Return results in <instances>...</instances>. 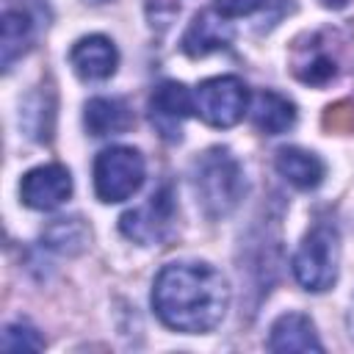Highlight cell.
Here are the masks:
<instances>
[{"label": "cell", "mask_w": 354, "mask_h": 354, "mask_svg": "<svg viewBox=\"0 0 354 354\" xmlns=\"http://www.w3.org/2000/svg\"><path fill=\"white\" fill-rule=\"evenodd\" d=\"M152 307L169 329L205 335L227 315V277L210 263H169L155 277Z\"/></svg>", "instance_id": "obj_1"}, {"label": "cell", "mask_w": 354, "mask_h": 354, "mask_svg": "<svg viewBox=\"0 0 354 354\" xmlns=\"http://www.w3.org/2000/svg\"><path fill=\"white\" fill-rule=\"evenodd\" d=\"M194 191L196 202L210 218H224L230 216L243 194H246V180L238 158L227 147H210L194 160Z\"/></svg>", "instance_id": "obj_2"}, {"label": "cell", "mask_w": 354, "mask_h": 354, "mask_svg": "<svg viewBox=\"0 0 354 354\" xmlns=\"http://www.w3.org/2000/svg\"><path fill=\"white\" fill-rule=\"evenodd\" d=\"M340 238L332 224H315L293 254V277L304 290L324 293L337 279Z\"/></svg>", "instance_id": "obj_3"}, {"label": "cell", "mask_w": 354, "mask_h": 354, "mask_svg": "<svg viewBox=\"0 0 354 354\" xmlns=\"http://www.w3.org/2000/svg\"><path fill=\"white\" fill-rule=\"evenodd\" d=\"M144 158L133 147H108L94 160V191L102 202H124L144 185Z\"/></svg>", "instance_id": "obj_4"}, {"label": "cell", "mask_w": 354, "mask_h": 354, "mask_svg": "<svg viewBox=\"0 0 354 354\" xmlns=\"http://www.w3.org/2000/svg\"><path fill=\"white\" fill-rule=\"evenodd\" d=\"M249 102L246 83L235 75L207 77L194 91V111L213 127H232L243 119Z\"/></svg>", "instance_id": "obj_5"}, {"label": "cell", "mask_w": 354, "mask_h": 354, "mask_svg": "<svg viewBox=\"0 0 354 354\" xmlns=\"http://www.w3.org/2000/svg\"><path fill=\"white\" fill-rule=\"evenodd\" d=\"M174 216H177L174 194H171L169 185H163L144 205L127 210L119 218V230H122L124 238H130L141 246H152V243H163L171 235Z\"/></svg>", "instance_id": "obj_6"}, {"label": "cell", "mask_w": 354, "mask_h": 354, "mask_svg": "<svg viewBox=\"0 0 354 354\" xmlns=\"http://www.w3.org/2000/svg\"><path fill=\"white\" fill-rule=\"evenodd\" d=\"M147 111H149V122H152V127L158 130L160 138L180 141L183 138V122L194 111V97L188 94V88L183 83L163 80L149 94Z\"/></svg>", "instance_id": "obj_7"}, {"label": "cell", "mask_w": 354, "mask_h": 354, "mask_svg": "<svg viewBox=\"0 0 354 354\" xmlns=\"http://www.w3.org/2000/svg\"><path fill=\"white\" fill-rule=\"evenodd\" d=\"M290 69L307 86H326L337 75V53L329 41V33L318 30L299 39L293 44Z\"/></svg>", "instance_id": "obj_8"}, {"label": "cell", "mask_w": 354, "mask_h": 354, "mask_svg": "<svg viewBox=\"0 0 354 354\" xmlns=\"http://www.w3.org/2000/svg\"><path fill=\"white\" fill-rule=\"evenodd\" d=\"M19 196L33 210H55L72 196V174L61 163L36 166L22 177Z\"/></svg>", "instance_id": "obj_9"}, {"label": "cell", "mask_w": 354, "mask_h": 354, "mask_svg": "<svg viewBox=\"0 0 354 354\" xmlns=\"http://www.w3.org/2000/svg\"><path fill=\"white\" fill-rule=\"evenodd\" d=\"M69 64L80 80H108L116 72L119 53L108 36L91 33V36H83L72 44Z\"/></svg>", "instance_id": "obj_10"}, {"label": "cell", "mask_w": 354, "mask_h": 354, "mask_svg": "<svg viewBox=\"0 0 354 354\" xmlns=\"http://www.w3.org/2000/svg\"><path fill=\"white\" fill-rule=\"evenodd\" d=\"M232 41V28L230 22H224L221 17H216L213 11H202L191 19L188 30L183 33V53L191 55V58H205L216 50H224L230 47Z\"/></svg>", "instance_id": "obj_11"}, {"label": "cell", "mask_w": 354, "mask_h": 354, "mask_svg": "<svg viewBox=\"0 0 354 354\" xmlns=\"http://www.w3.org/2000/svg\"><path fill=\"white\" fill-rule=\"evenodd\" d=\"M268 348L271 351H324V343L318 340L315 324L304 313H285L274 321L268 332Z\"/></svg>", "instance_id": "obj_12"}, {"label": "cell", "mask_w": 354, "mask_h": 354, "mask_svg": "<svg viewBox=\"0 0 354 354\" xmlns=\"http://www.w3.org/2000/svg\"><path fill=\"white\" fill-rule=\"evenodd\" d=\"M83 124L91 136H116L133 127V111L124 100L116 97H94L83 108Z\"/></svg>", "instance_id": "obj_13"}, {"label": "cell", "mask_w": 354, "mask_h": 354, "mask_svg": "<svg viewBox=\"0 0 354 354\" xmlns=\"http://www.w3.org/2000/svg\"><path fill=\"white\" fill-rule=\"evenodd\" d=\"M274 166L277 171L299 191H310V188H318L324 174H326V166L318 155L307 152V149H299V147H282L274 158Z\"/></svg>", "instance_id": "obj_14"}, {"label": "cell", "mask_w": 354, "mask_h": 354, "mask_svg": "<svg viewBox=\"0 0 354 354\" xmlns=\"http://www.w3.org/2000/svg\"><path fill=\"white\" fill-rule=\"evenodd\" d=\"M252 122L266 136H279L296 124V105L277 91H257L252 100Z\"/></svg>", "instance_id": "obj_15"}, {"label": "cell", "mask_w": 354, "mask_h": 354, "mask_svg": "<svg viewBox=\"0 0 354 354\" xmlns=\"http://www.w3.org/2000/svg\"><path fill=\"white\" fill-rule=\"evenodd\" d=\"M33 33H36L33 17L25 8H6V14H3V39H0L3 69H11V64L30 50Z\"/></svg>", "instance_id": "obj_16"}, {"label": "cell", "mask_w": 354, "mask_h": 354, "mask_svg": "<svg viewBox=\"0 0 354 354\" xmlns=\"http://www.w3.org/2000/svg\"><path fill=\"white\" fill-rule=\"evenodd\" d=\"M44 243L61 254H77L86 249L88 243V230L86 224L72 216V218H55L47 230H44Z\"/></svg>", "instance_id": "obj_17"}, {"label": "cell", "mask_w": 354, "mask_h": 354, "mask_svg": "<svg viewBox=\"0 0 354 354\" xmlns=\"http://www.w3.org/2000/svg\"><path fill=\"white\" fill-rule=\"evenodd\" d=\"M3 348L6 351H22V348L39 351L44 348V340L36 332V326H30L28 321H14L3 329Z\"/></svg>", "instance_id": "obj_18"}, {"label": "cell", "mask_w": 354, "mask_h": 354, "mask_svg": "<svg viewBox=\"0 0 354 354\" xmlns=\"http://www.w3.org/2000/svg\"><path fill=\"white\" fill-rule=\"evenodd\" d=\"M324 124L329 130H354V108L348 102H337V105L326 108Z\"/></svg>", "instance_id": "obj_19"}, {"label": "cell", "mask_w": 354, "mask_h": 354, "mask_svg": "<svg viewBox=\"0 0 354 354\" xmlns=\"http://www.w3.org/2000/svg\"><path fill=\"white\" fill-rule=\"evenodd\" d=\"M266 3L268 0H216V8L221 11V17H246L263 8Z\"/></svg>", "instance_id": "obj_20"}, {"label": "cell", "mask_w": 354, "mask_h": 354, "mask_svg": "<svg viewBox=\"0 0 354 354\" xmlns=\"http://www.w3.org/2000/svg\"><path fill=\"white\" fill-rule=\"evenodd\" d=\"M324 8H332V11H340V8H346L351 0H318Z\"/></svg>", "instance_id": "obj_21"}, {"label": "cell", "mask_w": 354, "mask_h": 354, "mask_svg": "<svg viewBox=\"0 0 354 354\" xmlns=\"http://www.w3.org/2000/svg\"><path fill=\"white\" fill-rule=\"evenodd\" d=\"M348 329H351V337H354V301H351V313H348Z\"/></svg>", "instance_id": "obj_22"}, {"label": "cell", "mask_w": 354, "mask_h": 354, "mask_svg": "<svg viewBox=\"0 0 354 354\" xmlns=\"http://www.w3.org/2000/svg\"><path fill=\"white\" fill-rule=\"evenodd\" d=\"M91 3H105V0H91Z\"/></svg>", "instance_id": "obj_23"}]
</instances>
